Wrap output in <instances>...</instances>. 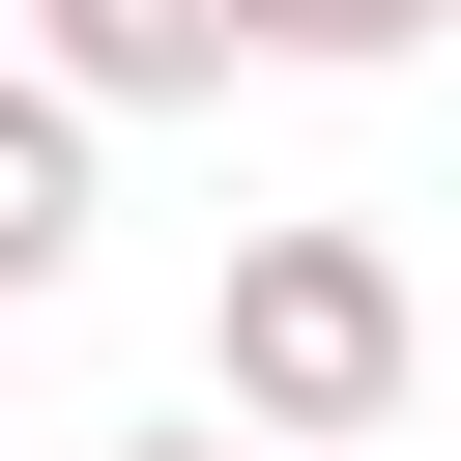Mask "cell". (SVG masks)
Segmentation results:
<instances>
[{
    "instance_id": "cell-1",
    "label": "cell",
    "mask_w": 461,
    "mask_h": 461,
    "mask_svg": "<svg viewBox=\"0 0 461 461\" xmlns=\"http://www.w3.org/2000/svg\"><path fill=\"white\" fill-rule=\"evenodd\" d=\"M403 230H230V288H202V375L288 432V461H346L375 403H403Z\"/></svg>"
},
{
    "instance_id": "cell-2",
    "label": "cell",
    "mask_w": 461,
    "mask_h": 461,
    "mask_svg": "<svg viewBox=\"0 0 461 461\" xmlns=\"http://www.w3.org/2000/svg\"><path fill=\"white\" fill-rule=\"evenodd\" d=\"M29 58H58L86 115H202V86L259 58V0H29Z\"/></svg>"
},
{
    "instance_id": "cell-3",
    "label": "cell",
    "mask_w": 461,
    "mask_h": 461,
    "mask_svg": "<svg viewBox=\"0 0 461 461\" xmlns=\"http://www.w3.org/2000/svg\"><path fill=\"white\" fill-rule=\"evenodd\" d=\"M86 144H115V115H86L58 58H0V317H29V288H86Z\"/></svg>"
},
{
    "instance_id": "cell-4",
    "label": "cell",
    "mask_w": 461,
    "mask_h": 461,
    "mask_svg": "<svg viewBox=\"0 0 461 461\" xmlns=\"http://www.w3.org/2000/svg\"><path fill=\"white\" fill-rule=\"evenodd\" d=\"M432 0H259V58H403Z\"/></svg>"
},
{
    "instance_id": "cell-5",
    "label": "cell",
    "mask_w": 461,
    "mask_h": 461,
    "mask_svg": "<svg viewBox=\"0 0 461 461\" xmlns=\"http://www.w3.org/2000/svg\"><path fill=\"white\" fill-rule=\"evenodd\" d=\"M115 461H202V432H115Z\"/></svg>"
}]
</instances>
